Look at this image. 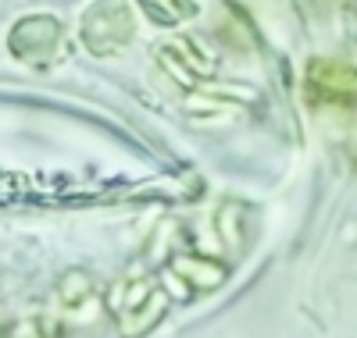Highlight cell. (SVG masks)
<instances>
[{"label":"cell","instance_id":"obj_3","mask_svg":"<svg viewBox=\"0 0 357 338\" xmlns=\"http://www.w3.org/2000/svg\"><path fill=\"white\" fill-rule=\"evenodd\" d=\"M307 97L318 107L347 111L357 104V72L336 61H314L307 68Z\"/></svg>","mask_w":357,"mask_h":338},{"label":"cell","instance_id":"obj_4","mask_svg":"<svg viewBox=\"0 0 357 338\" xmlns=\"http://www.w3.org/2000/svg\"><path fill=\"white\" fill-rule=\"evenodd\" d=\"M143 11L161 25H178L197 15V0H139Z\"/></svg>","mask_w":357,"mask_h":338},{"label":"cell","instance_id":"obj_2","mask_svg":"<svg viewBox=\"0 0 357 338\" xmlns=\"http://www.w3.org/2000/svg\"><path fill=\"white\" fill-rule=\"evenodd\" d=\"M79 33H82V43L93 54H100V57L118 54L132 40V11L126 0H97V4L86 8Z\"/></svg>","mask_w":357,"mask_h":338},{"label":"cell","instance_id":"obj_5","mask_svg":"<svg viewBox=\"0 0 357 338\" xmlns=\"http://www.w3.org/2000/svg\"><path fill=\"white\" fill-rule=\"evenodd\" d=\"M11 338H61V335H57V328H54L50 321L36 317V321H22V324L11 331Z\"/></svg>","mask_w":357,"mask_h":338},{"label":"cell","instance_id":"obj_1","mask_svg":"<svg viewBox=\"0 0 357 338\" xmlns=\"http://www.w3.org/2000/svg\"><path fill=\"white\" fill-rule=\"evenodd\" d=\"M11 54L22 61V65H33V68H50L65 57L68 36H65V25L50 18V15H25L22 22H15L11 36H8Z\"/></svg>","mask_w":357,"mask_h":338}]
</instances>
